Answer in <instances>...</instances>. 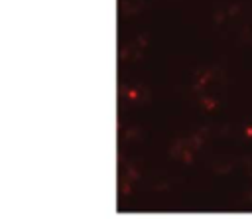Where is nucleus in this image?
I'll use <instances>...</instances> for the list:
<instances>
[]
</instances>
